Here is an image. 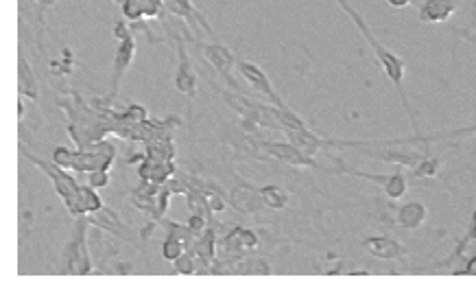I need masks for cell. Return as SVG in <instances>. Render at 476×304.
<instances>
[{"instance_id": "obj_23", "label": "cell", "mask_w": 476, "mask_h": 304, "mask_svg": "<svg viewBox=\"0 0 476 304\" xmlns=\"http://www.w3.org/2000/svg\"><path fill=\"white\" fill-rule=\"evenodd\" d=\"M175 142L173 138L169 140H160V142H149V145H144V158H151V160H162V162H167V160H175Z\"/></svg>"}, {"instance_id": "obj_7", "label": "cell", "mask_w": 476, "mask_h": 304, "mask_svg": "<svg viewBox=\"0 0 476 304\" xmlns=\"http://www.w3.org/2000/svg\"><path fill=\"white\" fill-rule=\"evenodd\" d=\"M88 221L92 223V226L105 230L107 234L116 236V238H123V241H127V243H138V238H140L134 232V228H129L127 223L118 217V213L109 206H103L101 211L88 215Z\"/></svg>"}, {"instance_id": "obj_22", "label": "cell", "mask_w": 476, "mask_h": 304, "mask_svg": "<svg viewBox=\"0 0 476 304\" xmlns=\"http://www.w3.org/2000/svg\"><path fill=\"white\" fill-rule=\"evenodd\" d=\"M79 204H81V213H84V215H92V213L101 211V208L105 206L101 195L96 193V188L90 186V184H81Z\"/></svg>"}, {"instance_id": "obj_28", "label": "cell", "mask_w": 476, "mask_h": 304, "mask_svg": "<svg viewBox=\"0 0 476 304\" xmlns=\"http://www.w3.org/2000/svg\"><path fill=\"white\" fill-rule=\"evenodd\" d=\"M129 33H131V31H129L123 22H116V24H114V38H116L118 42H123Z\"/></svg>"}, {"instance_id": "obj_33", "label": "cell", "mask_w": 476, "mask_h": 304, "mask_svg": "<svg viewBox=\"0 0 476 304\" xmlns=\"http://www.w3.org/2000/svg\"><path fill=\"white\" fill-rule=\"evenodd\" d=\"M470 236L476 238V213H474V219H472V230H470Z\"/></svg>"}, {"instance_id": "obj_11", "label": "cell", "mask_w": 476, "mask_h": 304, "mask_svg": "<svg viewBox=\"0 0 476 304\" xmlns=\"http://www.w3.org/2000/svg\"><path fill=\"white\" fill-rule=\"evenodd\" d=\"M138 178L142 182H151V184H167L175 178V162L173 160H151L144 158L138 165Z\"/></svg>"}, {"instance_id": "obj_20", "label": "cell", "mask_w": 476, "mask_h": 304, "mask_svg": "<svg viewBox=\"0 0 476 304\" xmlns=\"http://www.w3.org/2000/svg\"><path fill=\"white\" fill-rule=\"evenodd\" d=\"M360 175V178H369V180H376V182H381L385 186V193L391 197V199H398L404 195V190H406V180H404V175L402 173H393L389 175V178H376V175H367V173H356Z\"/></svg>"}, {"instance_id": "obj_3", "label": "cell", "mask_w": 476, "mask_h": 304, "mask_svg": "<svg viewBox=\"0 0 476 304\" xmlns=\"http://www.w3.org/2000/svg\"><path fill=\"white\" fill-rule=\"evenodd\" d=\"M339 5L346 9L350 15H352V20L356 22V26L360 29V33L365 36V40L371 44V49H374V53H376V57H378V61H381V66H383V70L387 73V77L391 79L393 82V86H396L398 90H400V94H402V101H404V105H406V99H404V92H402V75H404V68H402V61L393 55V53H389L385 46L381 44V42H376L374 40V36H371V31L367 29V24L363 22V18H360V15L348 5V0H339ZM408 107V105H406Z\"/></svg>"}, {"instance_id": "obj_18", "label": "cell", "mask_w": 476, "mask_h": 304, "mask_svg": "<svg viewBox=\"0 0 476 304\" xmlns=\"http://www.w3.org/2000/svg\"><path fill=\"white\" fill-rule=\"evenodd\" d=\"M194 248L190 250L197 259H199L201 263H212V259H215V252H217V234L215 230H206L199 238H194Z\"/></svg>"}, {"instance_id": "obj_1", "label": "cell", "mask_w": 476, "mask_h": 304, "mask_svg": "<svg viewBox=\"0 0 476 304\" xmlns=\"http://www.w3.org/2000/svg\"><path fill=\"white\" fill-rule=\"evenodd\" d=\"M18 149H20V153L29 160L31 165H36L38 169H42L46 178L53 182L55 193H57L59 199L63 202L66 211H68L72 217H84V213H81V204H79L81 184L75 180V175H70V171H66V169H61L59 165H55L53 160H42V158H38V155L29 153L22 145H20Z\"/></svg>"}, {"instance_id": "obj_14", "label": "cell", "mask_w": 476, "mask_h": 304, "mask_svg": "<svg viewBox=\"0 0 476 304\" xmlns=\"http://www.w3.org/2000/svg\"><path fill=\"white\" fill-rule=\"evenodd\" d=\"M164 11V0H125L123 15L131 22L144 18H160Z\"/></svg>"}, {"instance_id": "obj_5", "label": "cell", "mask_w": 476, "mask_h": 304, "mask_svg": "<svg viewBox=\"0 0 476 304\" xmlns=\"http://www.w3.org/2000/svg\"><path fill=\"white\" fill-rule=\"evenodd\" d=\"M136 57V40L134 36H127L123 42H118V49H116V55H114V66H112V82H109V94L105 97V107H109V103L116 99L118 94V88H121V82L123 77L127 73V68L131 66V61H134Z\"/></svg>"}, {"instance_id": "obj_27", "label": "cell", "mask_w": 476, "mask_h": 304, "mask_svg": "<svg viewBox=\"0 0 476 304\" xmlns=\"http://www.w3.org/2000/svg\"><path fill=\"white\" fill-rule=\"evenodd\" d=\"M439 167V160H422V162L415 167V175L417 178H424V175H435Z\"/></svg>"}, {"instance_id": "obj_17", "label": "cell", "mask_w": 476, "mask_h": 304, "mask_svg": "<svg viewBox=\"0 0 476 304\" xmlns=\"http://www.w3.org/2000/svg\"><path fill=\"white\" fill-rule=\"evenodd\" d=\"M18 92L20 97H29L36 101L40 94H38V82H36V75H33L29 61L24 57L18 59Z\"/></svg>"}, {"instance_id": "obj_29", "label": "cell", "mask_w": 476, "mask_h": 304, "mask_svg": "<svg viewBox=\"0 0 476 304\" xmlns=\"http://www.w3.org/2000/svg\"><path fill=\"white\" fill-rule=\"evenodd\" d=\"M55 3H57V0H40V3H38V5H40V11H38V15H40V20L44 18V11H46V9H51V7H53Z\"/></svg>"}, {"instance_id": "obj_26", "label": "cell", "mask_w": 476, "mask_h": 304, "mask_svg": "<svg viewBox=\"0 0 476 304\" xmlns=\"http://www.w3.org/2000/svg\"><path fill=\"white\" fill-rule=\"evenodd\" d=\"M109 171H92V173H88V184L90 186H94L96 190L98 188H105L107 184H109Z\"/></svg>"}, {"instance_id": "obj_4", "label": "cell", "mask_w": 476, "mask_h": 304, "mask_svg": "<svg viewBox=\"0 0 476 304\" xmlns=\"http://www.w3.org/2000/svg\"><path fill=\"white\" fill-rule=\"evenodd\" d=\"M197 46H199V51L204 53V57L210 61V66L215 68L225 82L229 84V88H234L238 90V84H236V79H234V68H236V57L234 53L227 49V46L223 44H199L197 42Z\"/></svg>"}, {"instance_id": "obj_24", "label": "cell", "mask_w": 476, "mask_h": 304, "mask_svg": "<svg viewBox=\"0 0 476 304\" xmlns=\"http://www.w3.org/2000/svg\"><path fill=\"white\" fill-rule=\"evenodd\" d=\"M186 241L184 238H179V236H175V234H169L167 238H164V243H162V256L167 261H171V263H175L179 256H182L184 252H186Z\"/></svg>"}, {"instance_id": "obj_9", "label": "cell", "mask_w": 476, "mask_h": 304, "mask_svg": "<svg viewBox=\"0 0 476 304\" xmlns=\"http://www.w3.org/2000/svg\"><path fill=\"white\" fill-rule=\"evenodd\" d=\"M175 90L182 92L184 97H197V75L192 70V63L188 59V51L182 38H177V68H175Z\"/></svg>"}, {"instance_id": "obj_31", "label": "cell", "mask_w": 476, "mask_h": 304, "mask_svg": "<svg viewBox=\"0 0 476 304\" xmlns=\"http://www.w3.org/2000/svg\"><path fill=\"white\" fill-rule=\"evenodd\" d=\"M24 119V103H22V97L18 99V121Z\"/></svg>"}, {"instance_id": "obj_32", "label": "cell", "mask_w": 476, "mask_h": 304, "mask_svg": "<svg viewBox=\"0 0 476 304\" xmlns=\"http://www.w3.org/2000/svg\"><path fill=\"white\" fill-rule=\"evenodd\" d=\"M466 271H468V274H476V259H474V261H470V265H468V269H466Z\"/></svg>"}, {"instance_id": "obj_15", "label": "cell", "mask_w": 476, "mask_h": 304, "mask_svg": "<svg viewBox=\"0 0 476 304\" xmlns=\"http://www.w3.org/2000/svg\"><path fill=\"white\" fill-rule=\"evenodd\" d=\"M367 252L371 256H376V259H385V261H391V259H400V256L404 254V248L393 241V238H387V236H374V238H367L365 243Z\"/></svg>"}, {"instance_id": "obj_13", "label": "cell", "mask_w": 476, "mask_h": 304, "mask_svg": "<svg viewBox=\"0 0 476 304\" xmlns=\"http://www.w3.org/2000/svg\"><path fill=\"white\" fill-rule=\"evenodd\" d=\"M164 9H167L169 13H173V15H177V18H184L190 26H204L210 36H215V38H217L215 29H212V26L206 22L204 15L194 9L192 0H164Z\"/></svg>"}, {"instance_id": "obj_25", "label": "cell", "mask_w": 476, "mask_h": 304, "mask_svg": "<svg viewBox=\"0 0 476 304\" xmlns=\"http://www.w3.org/2000/svg\"><path fill=\"white\" fill-rule=\"evenodd\" d=\"M197 261H199V259H197L192 252H184L173 265H175L177 274H197V265H194Z\"/></svg>"}, {"instance_id": "obj_6", "label": "cell", "mask_w": 476, "mask_h": 304, "mask_svg": "<svg viewBox=\"0 0 476 304\" xmlns=\"http://www.w3.org/2000/svg\"><path fill=\"white\" fill-rule=\"evenodd\" d=\"M236 70H238V75H240V77L245 79V82H247L256 92H260L267 101H271V105L286 107V103L280 99V94L275 92V88H273V84H271V79L267 77V73L262 70L260 66H256V63H252V61L240 59V61H236Z\"/></svg>"}, {"instance_id": "obj_19", "label": "cell", "mask_w": 476, "mask_h": 304, "mask_svg": "<svg viewBox=\"0 0 476 304\" xmlns=\"http://www.w3.org/2000/svg\"><path fill=\"white\" fill-rule=\"evenodd\" d=\"M260 197L269 211H284L289 206V193L277 184H267L260 188Z\"/></svg>"}, {"instance_id": "obj_8", "label": "cell", "mask_w": 476, "mask_h": 304, "mask_svg": "<svg viewBox=\"0 0 476 304\" xmlns=\"http://www.w3.org/2000/svg\"><path fill=\"white\" fill-rule=\"evenodd\" d=\"M258 147L262 149V153H267L269 158L280 160V162H286L291 167H317L315 160L306 155L304 151H300L293 142H280V140H262L258 142Z\"/></svg>"}, {"instance_id": "obj_21", "label": "cell", "mask_w": 476, "mask_h": 304, "mask_svg": "<svg viewBox=\"0 0 476 304\" xmlns=\"http://www.w3.org/2000/svg\"><path fill=\"white\" fill-rule=\"evenodd\" d=\"M426 217V208L417 202L413 204H406L400 208V213H398V221H400V226L404 228H417L420 223L424 221Z\"/></svg>"}, {"instance_id": "obj_2", "label": "cell", "mask_w": 476, "mask_h": 304, "mask_svg": "<svg viewBox=\"0 0 476 304\" xmlns=\"http://www.w3.org/2000/svg\"><path fill=\"white\" fill-rule=\"evenodd\" d=\"M88 223H90L88 215L77 217L75 238H70L68 245L63 248V254H61L63 271L70 276H86L92 271V261H90V254H88V238H86Z\"/></svg>"}, {"instance_id": "obj_12", "label": "cell", "mask_w": 476, "mask_h": 304, "mask_svg": "<svg viewBox=\"0 0 476 304\" xmlns=\"http://www.w3.org/2000/svg\"><path fill=\"white\" fill-rule=\"evenodd\" d=\"M258 245V236L256 232L247 230V228H240L236 226L232 232H227L223 238V252L229 256V259H240L245 256V252H249Z\"/></svg>"}, {"instance_id": "obj_35", "label": "cell", "mask_w": 476, "mask_h": 304, "mask_svg": "<svg viewBox=\"0 0 476 304\" xmlns=\"http://www.w3.org/2000/svg\"><path fill=\"white\" fill-rule=\"evenodd\" d=\"M36 3H40V0H36Z\"/></svg>"}, {"instance_id": "obj_34", "label": "cell", "mask_w": 476, "mask_h": 304, "mask_svg": "<svg viewBox=\"0 0 476 304\" xmlns=\"http://www.w3.org/2000/svg\"><path fill=\"white\" fill-rule=\"evenodd\" d=\"M114 3H118V5H123V3H125V0H114Z\"/></svg>"}, {"instance_id": "obj_30", "label": "cell", "mask_w": 476, "mask_h": 304, "mask_svg": "<svg viewBox=\"0 0 476 304\" xmlns=\"http://www.w3.org/2000/svg\"><path fill=\"white\" fill-rule=\"evenodd\" d=\"M387 3L391 7H406V5H411V0H387Z\"/></svg>"}, {"instance_id": "obj_10", "label": "cell", "mask_w": 476, "mask_h": 304, "mask_svg": "<svg viewBox=\"0 0 476 304\" xmlns=\"http://www.w3.org/2000/svg\"><path fill=\"white\" fill-rule=\"evenodd\" d=\"M227 204L238 213H260L262 208H267L262 204L260 188H254L252 184H238L227 193Z\"/></svg>"}, {"instance_id": "obj_16", "label": "cell", "mask_w": 476, "mask_h": 304, "mask_svg": "<svg viewBox=\"0 0 476 304\" xmlns=\"http://www.w3.org/2000/svg\"><path fill=\"white\" fill-rule=\"evenodd\" d=\"M454 7H456L454 0H426V3L422 5L420 15L426 22H441L454 11Z\"/></svg>"}]
</instances>
